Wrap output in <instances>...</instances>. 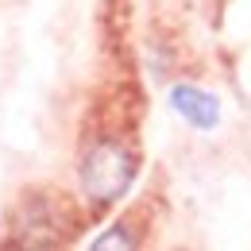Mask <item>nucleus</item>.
<instances>
[{
  "mask_svg": "<svg viewBox=\"0 0 251 251\" xmlns=\"http://www.w3.org/2000/svg\"><path fill=\"white\" fill-rule=\"evenodd\" d=\"M170 104H174V112H178L182 120H189L193 127H217V120H220V100L213 93L193 89V85H174Z\"/></svg>",
  "mask_w": 251,
  "mask_h": 251,
  "instance_id": "f03ea898",
  "label": "nucleus"
},
{
  "mask_svg": "<svg viewBox=\"0 0 251 251\" xmlns=\"http://www.w3.org/2000/svg\"><path fill=\"white\" fill-rule=\"evenodd\" d=\"M135 178V158L124 143L116 139H100L93 143L85 158H81V189L85 197L97 201V205H108L116 197H124L127 186Z\"/></svg>",
  "mask_w": 251,
  "mask_h": 251,
  "instance_id": "f257e3e1",
  "label": "nucleus"
}]
</instances>
